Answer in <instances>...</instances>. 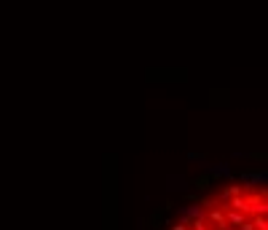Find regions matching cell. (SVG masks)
Listing matches in <instances>:
<instances>
[{"mask_svg":"<svg viewBox=\"0 0 268 230\" xmlns=\"http://www.w3.org/2000/svg\"><path fill=\"white\" fill-rule=\"evenodd\" d=\"M177 214H180L182 222H188V225H191L193 220H198V217H207V209H204V204H198V201H191V204L180 206Z\"/></svg>","mask_w":268,"mask_h":230,"instance_id":"obj_1","label":"cell"},{"mask_svg":"<svg viewBox=\"0 0 268 230\" xmlns=\"http://www.w3.org/2000/svg\"><path fill=\"white\" fill-rule=\"evenodd\" d=\"M225 222H228V228H242L247 222V214L236 209H225Z\"/></svg>","mask_w":268,"mask_h":230,"instance_id":"obj_2","label":"cell"},{"mask_svg":"<svg viewBox=\"0 0 268 230\" xmlns=\"http://www.w3.org/2000/svg\"><path fill=\"white\" fill-rule=\"evenodd\" d=\"M242 182H247V185H266V182H268V171H255V174H242Z\"/></svg>","mask_w":268,"mask_h":230,"instance_id":"obj_3","label":"cell"},{"mask_svg":"<svg viewBox=\"0 0 268 230\" xmlns=\"http://www.w3.org/2000/svg\"><path fill=\"white\" fill-rule=\"evenodd\" d=\"M212 177H231V166L228 163H218V166H212Z\"/></svg>","mask_w":268,"mask_h":230,"instance_id":"obj_4","label":"cell"},{"mask_svg":"<svg viewBox=\"0 0 268 230\" xmlns=\"http://www.w3.org/2000/svg\"><path fill=\"white\" fill-rule=\"evenodd\" d=\"M191 230H212V228H209L207 217H198V220H193V222H191Z\"/></svg>","mask_w":268,"mask_h":230,"instance_id":"obj_5","label":"cell"},{"mask_svg":"<svg viewBox=\"0 0 268 230\" xmlns=\"http://www.w3.org/2000/svg\"><path fill=\"white\" fill-rule=\"evenodd\" d=\"M172 230H191V225H188V222H174V225H172Z\"/></svg>","mask_w":268,"mask_h":230,"instance_id":"obj_6","label":"cell"},{"mask_svg":"<svg viewBox=\"0 0 268 230\" xmlns=\"http://www.w3.org/2000/svg\"><path fill=\"white\" fill-rule=\"evenodd\" d=\"M239 230H255V225H252V220H247V222H244V225L239 228Z\"/></svg>","mask_w":268,"mask_h":230,"instance_id":"obj_7","label":"cell"}]
</instances>
